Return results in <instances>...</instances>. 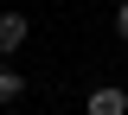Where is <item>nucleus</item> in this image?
<instances>
[{
	"instance_id": "nucleus-1",
	"label": "nucleus",
	"mask_w": 128,
	"mask_h": 115,
	"mask_svg": "<svg viewBox=\"0 0 128 115\" xmlns=\"http://www.w3.org/2000/svg\"><path fill=\"white\" fill-rule=\"evenodd\" d=\"M90 115H128V90L122 83H96L90 90Z\"/></svg>"
},
{
	"instance_id": "nucleus-3",
	"label": "nucleus",
	"mask_w": 128,
	"mask_h": 115,
	"mask_svg": "<svg viewBox=\"0 0 128 115\" xmlns=\"http://www.w3.org/2000/svg\"><path fill=\"white\" fill-rule=\"evenodd\" d=\"M19 90H26V83H19V70H0V102H13Z\"/></svg>"
},
{
	"instance_id": "nucleus-4",
	"label": "nucleus",
	"mask_w": 128,
	"mask_h": 115,
	"mask_svg": "<svg viewBox=\"0 0 128 115\" xmlns=\"http://www.w3.org/2000/svg\"><path fill=\"white\" fill-rule=\"evenodd\" d=\"M115 32L128 38V0H122V6H115Z\"/></svg>"
},
{
	"instance_id": "nucleus-2",
	"label": "nucleus",
	"mask_w": 128,
	"mask_h": 115,
	"mask_svg": "<svg viewBox=\"0 0 128 115\" xmlns=\"http://www.w3.org/2000/svg\"><path fill=\"white\" fill-rule=\"evenodd\" d=\"M26 45V19L19 13H0V51H19Z\"/></svg>"
}]
</instances>
